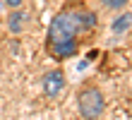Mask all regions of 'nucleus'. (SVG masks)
Masks as SVG:
<instances>
[{
	"mask_svg": "<svg viewBox=\"0 0 132 120\" xmlns=\"http://www.w3.org/2000/svg\"><path fill=\"white\" fill-rule=\"evenodd\" d=\"M96 29V14L87 10V5L79 0L70 3L53 17L48 27V38L46 48L55 60H65L79 51V43L84 36H89Z\"/></svg>",
	"mask_w": 132,
	"mask_h": 120,
	"instance_id": "1",
	"label": "nucleus"
},
{
	"mask_svg": "<svg viewBox=\"0 0 132 120\" xmlns=\"http://www.w3.org/2000/svg\"><path fill=\"white\" fill-rule=\"evenodd\" d=\"M77 101H79V113H82V118L96 120V118L103 115L106 99H103V94H101L96 86H87V89H82Z\"/></svg>",
	"mask_w": 132,
	"mask_h": 120,
	"instance_id": "2",
	"label": "nucleus"
},
{
	"mask_svg": "<svg viewBox=\"0 0 132 120\" xmlns=\"http://www.w3.org/2000/svg\"><path fill=\"white\" fill-rule=\"evenodd\" d=\"M65 86V75L60 70H51L48 75L43 77V94L46 96H58Z\"/></svg>",
	"mask_w": 132,
	"mask_h": 120,
	"instance_id": "3",
	"label": "nucleus"
},
{
	"mask_svg": "<svg viewBox=\"0 0 132 120\" xmlns=\"http://www.w3.org/2000/svg\"><path fill=\"white\" fill-rule=\"evenodd\" d=\"M27 24H29V14L22 10H14L10 14V19H7V29H10V34H22Z\"/></svg>",
	"mask_w": 132,
	"mask_h": 120,
	"instance_id": "4",
	"label": "nucleus"
},
{
	"mask_svg": "<svg viewBox=\"0 0 132 120\" xmlns=\"http://www.w3.org/2000/svg\"><path fill=\"white\" fill-rule=\"evenodd\" d=\"M130 12H125V14H122V17H118V19H115L113 22V31H115V34H122V31H127L130 29Z\"/></svg>",
	"mask_w": 132,
	"mask_h": 120,
	"instance_id": "5",
	"label": "nucleus"
},
{
	"mask_svg": "<svg viewBox=\"0 0 132 120\" xmlns=\"http://www.w3.org/2000/svg\"><path fill=\"white\" fill-rule=\"evenodd\" d=\"M130 0H103L106 7H111V10H120V7H125Z\"/></svg>",
	"mask_w": 132,
	"mask_h": 120,
	"instance_id": "6",
	"label": "nucleus"
},
{
	"mask_svg": "<svg viewBox=\"0 0 132 120\" xmlns=\"http://www.w3.org/2000/svg\"><path fill=\"white\" fill-rule=\"evenodd\" d=\"M5 5H7V7H19L22 0H5Z\"/></svg>",
	"mask_w": 132,
	"mask_h": 120,
	"instance_id": "7",
	"label": "nucleus"
}]
</instances>
